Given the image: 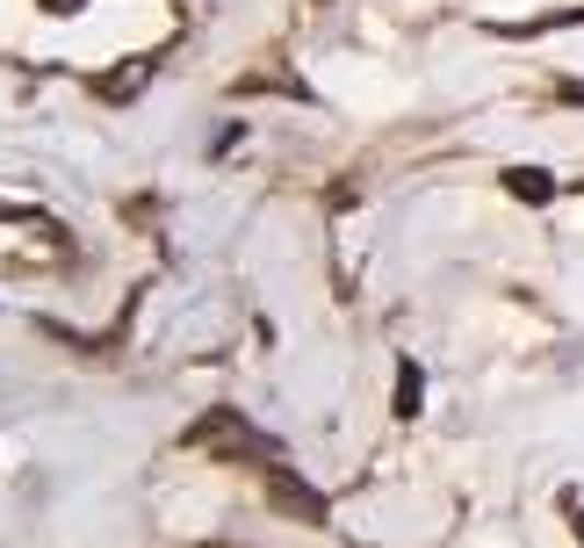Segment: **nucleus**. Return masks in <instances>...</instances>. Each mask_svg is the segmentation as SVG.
I'll return each instance as SVG.
<instances>
[{
	"label": "nucleus",
	"instance_id": "nucleus-7",
	"mask_svg": "<svg viewBox=\"0 0 584 548\" xmlns=\"http://www.w3.org/2000/svg\"><path fill=\"white\" fill-rule=\"evenodd\" d=\"M563 513H570V527H577V541H584V505H577V491H563Z\"/></svg>",
	"mask_w": 584,
	"mask_h": 548
},
{
	"label": "nucleus",
	"instance_id": "nucleus-5",
	"mask_svg": "<svg viewBox=\"0 0 584 548\" xmlns=\"http://www.w3.org/2000/svg\"><path fill=\"white\" fill-rule=\"evenodd\" d=\"M419 404H426V376H419V361H404V368H397V411L412 419Z\"/></svg>",
	"mask_w": 584,
	"mask_h": 548
},
{
	"label": "nucleus",
	"instance_id": "nucleus-1",
	"mask_svg": "<svg viewBox=\"0 0 584 548\" xmlns=\"http://www.w3.org/2000/svg\"><path fill=\"white\" fill-rule=\"evenodd\" d=\"M181 447L188 455H209V447H231V463H239V447H253V463H275V441H260L253 426H245L231 404H217V411H203L188 433H181Z\"/></svg>",
	"mask_w": 584,
	"mask_h": 548
},
{
	"label": "nucleus",
	"instance_id": "nucleus-8",
	"mask_svg": "<svg viewBox=\"0 0 584 548\" xmlns=\"http://www.w3.org/2000/svg\"><path fill=\"white\" fill-rule=\"evenodd\" d=\"M556 94H563V102H584V80H563Z\"/></svg>",
	"mask_w": 584,
	"mask_h": 548
},
{
	"label": "nucleus",
	"instance_id": "nucleus-6",
	"mask_svg": "<svg viewBox=\"0 0 584 548\" xmlns=\"http://www.w3.org/2000/svg\"><path fill=\"white\" fill-rule=\"evenodd\" d=\"M36 8H44V15H80L87 0H36Z\"/></svg>",
	"mask_w": 584,
	"mask_h": 548
},
{
	"label": "nucleus",
	"instance_id": "nucleus-2",
	"mask_svg": "<svg viewBox=\"0 0 584 548\" xmlns=\"http://www.w3.org/2000/svg\"><path fill=\"white\" fill-rule=\"evenodd\" d=\"M267 505H275L282 520H304V527H325V520H332V505H325V498L310 491L304 477H289L282 463H267Z\"/></svg>",
	"mask_w": 584,
	"mask_h": 548
},
{
	"label": "nucleus",
	"instance_id": "nucleus-4",
	"mask_svg": "<svg viewBox=\"0 0 584 548\" xmlns=\"http://www.w3.org/2000/svg\"><path fill=\"white\" fill-rule=\"evenodd\" d=\"M505 195H519V203H549V195H556V173H541V167H505Z\"/></svg>",
	"mask_w": 584,
	"mask_h": 548
},
{
	"label": "nucleus",
	"instance_id": "nucleus-3",
	"mask_svg": "<svg viewBox=\"0 0 584 548\" xmlns=\"http://www.w3.org/2000/svg\"><path fill=\"white\" fill-rule=\"evenodd\" d=\"M152 66L159 58L145 52V58H130V66H108V72H94V102H108V109H130L152 87Z\"/></svg>",
	"mask_w": 584,
	"mask_h": 548
}]
</instances>
